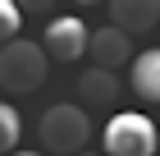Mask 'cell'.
<instances>
[{
    "instance_id": "obj_6",
    "label": "cell",
    "mask_w": 160,
    "mask_h": 156,
    "mask_svg": "<svg viewBox=\"0 0 160 156\" xmlns=\"http://www.w3.org/2000/svg\"><path fill=\"white\" fill-rule=\"evenodd\" d=\"M87 55L96 60V69H123V64L133 60V37H123L119 28H96V32L87 37Z\"/></svg>"
},
{
    "instance_id": "obj_7",
    "label": "cell",
    "mask_w": 160,
    "mask_h": 156,
    "mask_svg": "<svg viewBox=\"0 0 160 156\" xmlns=\"http://www.w3.org/2000/svg\"><path fill=\"white\" fill-rule=\"evenodd\" d=\"M110 19L123 37H142L160 23V0H110Z\"/></svg>"
},
{
    "instance_id": "obj_12",
    "label": "cell",
    "mask_w": 160,
    "mask_h": 156,
    "mask_svg": "<svg viewBox=\"0 0 160 156\" xmlns=\"http://www.w3.org/2000/svg\"><path fill=\"white\" fill-rule=\"evenodd\" d=\"M14 156H46V152H14Z\"/></svg>"
},
{
    "instance_id": "obj_3",
    "label": "cell",
    "mask_w": 160,
    "mask_h": 156,
    "mask_svg": "<svg viewBox=\"0 0 160 156\" xmlns=\"http://www.w3.org/2000/svg\"><path fill=\"white\" fill-rule=\"evenodd\" d=\"M101 143H105V156H156L160 129H156V120L137 115V110H114Z\"/></svg>"
},
{
    "instance_id": "obj_1",
    "label": "cell",
    "mask_w": 160,
    "mask_h": 156,
    "mask_svg": "<svg viewBox=\"0 0 160 156\" xmlns=\"http://www.w3.org/2000/svg\"><path fill=\"white\" fill-rule=\"evenodd\" d=\"M50 73V60L41 41H28V37H14L9 46H0V87L14 96H32Z\"/></svg>"
},
{
    "instance_id": "obj_8",
    "label": "cell",
    "mask_w": 160,
    "mask_h": 156,
    "mask_svg": "<svg viewBox=\"0 0 160 156\" xmlns=\"http://www.w3.org/2000/svg\"><path fill=\"white\" fill-rule=\"evenodd\" d=\"M133 92L142 96V101H151V106L160 101V46L142 51L133 60Z\"/></svg>"
},
{
    "instance_id": "obj_11",
    "label": "cell",
    "mask_w": 160,
    "mask_h": 156,
    "mask_svg": "<svg viewBox=\"0 0 160 156\" xmlns=\"http://www.w3.org/2000/svg\"><path fill=\"white\" fill-rule=\"evenodd\" d=\"M18 5V14H50L55 9V0H14Z\"/></svg>"
},
{
    "instance_id": "obj_2",
    "label": "cell",
    "mask_w": 160,
    "mask_h": 156,
    "mask_svg": "<svg viewBox=\"0 0 160 156\" xmlns=\"http://www.w3.org/2000/svg\"><path fill=\"white\" fill-rule=\"evenodd\" d=\"M37 133H41V147H46L50 156H82L87 138H92V120H87L82 106L60 101V106H50L46 115H41Z\"/></svg>"
},
{
    "instance_id": "obj_4",
    "label": "cell",
    "mask_w": 160,
    "mask_h": 156,
    "mask_svg": "<svg viewBox=\"0 0 160 156\" xmlns=\"http://www.w3.org/2000/svg\"><path fill=\"white\" fill-rule=\"evenodd\" d=\"M87 23L73 19V14H64V19H50L46 23V37H41V51H46V60H60V64H73L87 55Z\"/></svg>"
},
{
    "instance_id": "obj_14",
    "label": "cell",
    "mask_w": 160,
    "mask_h": 156,
    "mask_svg": "<svg viewBox=\"0 0 160 156\" xmlns=\"http://www.w3.org/2000/svg\"><path fill=\"white\" fill-rule=\"evenodd\" d=\"M82 156H87V152H82Z\"/></svg>"
},
{
    "instance_id": "obj_10",
    "label": "cell",
    "mask_w": 160,
    "mask_h": 156,
    "mask_svg": "<svg viewBox=\"0 0 160 156\" xmlns=\"http://www.w3.org/2000/svg\"><path fill=\"white\" fill-rule=\"evenodd\" d=\"M18 28H23L18 5H14V0H0V46H9L14 37H18Z\"/></svg>"
},
{
    "instance_id": "obj_13",
    "label": "cell",
    "mask_w": 160,
    "mask_h": 156,
    "mask_svg": "<svg viewBox=\"0 0 160 156\" xmlns=\"http://www.w3.org/2000/svg\"><path fill=\"white\" fill-rule=\"evenodd\" d=\"M78 5H101V0H78Z\"/></svg>"
},
{
    "instance_id": "obj_9",
    "label": "cell",
    "mask_w": 160,
    "mask_h": 156,
    "mask_svg": "<svg viewBox=\"0 0 160 156\" xmlns=\"http://www.w3.org/2000/svg\"><path fill=\"white\" fill-rule=\"evenodd\" d=\"M18 138H23V120L9 101H0V156H14L18 152Z\"/></svg>"
},
{
    "instance_id": "obj_5",
    "label": "cell",
    "mask_w": 160,
    "mask_h": 156,
    "mask_svg": "<svg viewBox=\"0 0 160 156\" xmlns=\"http://www.w3.org/2000/svg\"><path fill=\"white\" fill-rule=\"evenodd\" d=\"M78 96H82V110H119V96H123L119 73L92 64V69L78 78Z\"/></svg>"
}]
</instances>
